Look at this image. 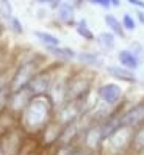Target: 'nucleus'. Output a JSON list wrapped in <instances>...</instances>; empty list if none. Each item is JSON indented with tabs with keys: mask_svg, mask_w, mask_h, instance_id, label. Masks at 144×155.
<instances>
[{
	"mask_svg": "<svg viewBox=\"0 0 144 155\" xmlns=\"http://www.w3.org/2000/svg\"><path fill=\"white\" fill-rule=\"evenodd\" d=\"M106 71V74L113 77L114 80H118V81H124V83H136L138 78H136V74H135V71H130L127 68H124L121 64H110V66H106L105 68Z\"/></svg>",
	"mask_w": 144,
	"mask_h": 155,
	"instance_id": "nucleus-12",
	"label": "nucleus"
},
{
	"mask_svg": "<svg viewBox=\"0 0 144 155\" xmlns=\"http://www.w3.org/2000/svg\"><path fill=\"white\" fill-rule=\"evenodd\" d=\"M6 25H8V28H10V31H11L13 35H16V36H22V35H24V25H22V22H21L19 17L13 16L11 19L6 22Z\"/></svg>",
	"mask_w": 144,
	"mask_h": 155,
	"instance_id": "nucleus-23",
	"label": "nucleus"
},
{
	"mask_svg": "<svg viewBox=\"0 0 144 155\" xmlns=\"http://www.w3.org/2000/svg\"><path fill=\"white\" fill-rule=\"evenodd\" d=\"M19 124V117H17L16 114H13L11 111L5 110L2 114H0V136L5 135L6 132H10L13 129H16Z\"/></svg>",
	"mask_w": 144,
	"mask_h": 155,
	"instance_id": "nucleus-16",
	"label": "nucleus"
},
{
	"mask_svg": "<svg viewBox=\"0 0 144 155\" xmlns=\"http://www.w3.org/2000/svg\"><path fill=\"white\" fill-rule=\"evenodd\" d=\"M129 5L138 8V10H144V0H125Z\"/></svg>",
	"mask_w": 144,
	"mask_h": 155,
	"instance_id": "nucleus-31",
	"label": "nucleus"
},
{
	"mask_svg": "<svg viewBox=\"0 0 144 155\" xmlns=\"http://www.w3.org/2000/svg\"><path fill=\"white\" fill-rule=\"evenodd\" d=\"M55 114V107L49 96H33L30 104L19 116L21 127L31 135H39L41 130L46 127Z\"/></svg>",
	"mask_w": 144,
	"mask_h": 155,
	"instance_id": "nucleus-1",
	"label": "nucleus"
},
{
	"mask_svg": "<svg viewBox=\"0 0 144 155\" xmlns=\"http://www.w3.org/2000/svg\"><path fill=\"white\" fill-rule=\"evenodd\" d=\"M89 155H102V152H100V149H99V150H91Z\"/></svg>",
	"mask_w": 144,
	"mask_h": 155,
	"instance_id": "nucleus-36",
	"label": "nucleus"
},
{
	"mask_svg": "<svg viewBox=\"0 0 144 155\" xmlns=\"http://www.w3.org/2000/svg\"><path fill=\"white\" fill-rule=\"evenodd\" d=\"M144 150V124L133 129L132 135V144H130V153H136Z\"/></svg>",
	"mask_w": 144,
	"mask_h": 155,
	"instance_id": "nucleus-19",
	"label": "nucleus"
},
{
	"mask_svg": "<svg viewBox=\"0 0 144 155\" xmlns=\"http://www.w3.org/2000/svg\"><path fill=\"white\" fill-rule=\"evenodd\" d=\"M41 147H42V143L39 140V135L27 133L24 141H22L19 155H38V152L41 150Z\"/></svg>",
	"mask_w": 144,
	"mask_h": 155,
	"instance_id": "nucleus-13",
	"label": "nucleus"
},
{
	"mask_svg": "<svg viewBox=\"0 0 144 155\" xmlns=\"http://www.w3.org/2000/svg\"><path fill=\"white\" fill-rule=\"evenodd\" d=\"M33 2L39 3V5H49V2H50V0H33Z\"/></svg>",
	"mask_w": 144,
	"mask_h": 155,
	"instance_id": "nucleus-35",
	"label": "nucleus"
},
{
	"mask_svg": "<svg viewBox=\"0 0 144 155\" xmlns=\"http://www.w3.org/2000/svg\"><path fill=\"white\" fill-rule=\"evenodd\" d=\"M97 99L99 102L114 108L124 100V89L119 83L108 81V83H103L97 88Z\"/></svg>",
	"mask_w": 144,
	"mask_h": 155,
	"instance_id": "nucleus-5",
	"label": "nucleus"
},
{
	"mask_svg": "<svg viewBox=\"0 0 144 155\" xmlns=\"http://www.w3.org/2000/svg\"><path fill=\"white\" fill-rule=\"evenodd\" d=\"M74 27H75V31L78 33V36H82L85 41L93 42V41L96 39V35L93 33L91 28H89V25H88L86 19H80V21H77Z\"/></svg>",
	"mask_w": 144,
	"mask_h": 155,
	"instance_id": "nucleus-21",
	"label": "nucleus"
},
{
	"mask_svg": "<svg viewBox=\"0 0 144 155\" xmlns=\"http://www.w3.org/2000/svg\"><path fill=\"white\" fill-rule=\"evenodd\" d=\"M55 19L58 24L66 25V27H74L75 25V6L72 5L69 0H63V2L55 8Z\"/></svg>",
	"mask_w": 144,
	"mask_h": 155,
	"instance_id": "nucleus-9",
	"label": "nucleus"
},
{
	"mask_svg": "<svg viewBox=\"0 0 144 155\" xmlns=\"http://www.w3.org/2000/svg\"><path fill=\"white\" fill-rule=\"evenodd\" d=\"M13 64H14L13 58L8 55V52H6L3 47H0V72H3V71H6V69L13 68Z\"/></svg>",
	"mask_w": 144,
	"mask_h": 155,
	"instance_id": "nucleus-24",
	"label": "nucleus"
},
{
	"mask_svg": "<svg viewBox=\"0 0 144 155\" xmlns=\"http://www.w3.org/2000/svg\"><path fill=\"white\" fill-rule=\"evenodd\" d=\"M61 132H63V125H61L58 121L52 119V121L41 130V133H39V140H41L42 146L58 144L60 136H61Z\"/></svg>",
	"mask_w": 144,
	"mask_h": 155,
	"instance_id": "nucleus-10",
	"label": "nucleus"
},
{
	"mask_svg": "<svg viewBox=\"0 0 144 155\" xmlns=\"http://www.w3.org/2000/svg\"><path fill=\"white\" fill-rule=\"evenodd\" d=\"M129 49H130V50H132L139 60L142 58V55H144V49H142V45H141L138 41H133V42L130 44V47H129Z\"/></svg>",
	"mask_w": 144,
	"mask_h": 155,
	"instance_id": "nucleus-28",
	"label": "nucleus"
},
{
	"mask_svg": "<svg viewBox=\"0 0 144 155\" xmlns=\"http://www.w3.org/2000/svg\"><path fill=\"white\" fill-rule=\"evenodd\" d=\"M58 66H60V63H52V64L44 66L41 71L36 72V75L27 85V88L31 91L33 96H46L49 93L53 80H55Z\"/></svg>",
	"mask_w": 144,
	"mask_h": 155,
	"instance_id": "nucleus-3",
	"label": "nucleus"
},
{
	"mask_svg": "<svg viewBox=\"0 0 144 155\" xmlns=\"http://www.w3.org/2000/svg\"><path fill=\"white\" fill-rule=\"evenodd\" d=\"M46 50L52 58L57 60V63H61V64H70L77 58V52L67 45H50V47H46Z\"/></svg>",
	"mask_w": 144,
	"mask_h": 155,
	"instance_id": "nucleus-11",
	"label": "nucleus"
},
{
	"mask_svg": "<svg viewBox=\"0 0 144 155\" xmlns=\"http://www.w3.org/2000/svg\"><path fill=\"white\" fill-rule=\"evenodd\" d=\"M8 97H10V88H5L0 91V114H2L8 107Z\"/></svg>",
	"mask_w": 144,
	"mask_h": 155,
	"instance_id": "nucleus-27",
	"label": "nucleus"
},
{
	"mask_svg": "<svg viewBox=\"0 0 144 155\" xmlns=\"http://www.w3.org/2000/svg\"><path fill=\"white\" fill-rule=\"evenodd\" d=\"M27 132L21 125L0 136V155H19L22 141Z\"/></svg>",
	"mask_w": 144,
	"mask_h": 155,
	"instance_id": "nucleus-4",
	"label": "nucleus"
},
{
	"mask_svg": "<svg viewBox=\"0 0 144 155\" xmlns=\"http://www.w3.org/2000/svg\"><path fill=\"white\" fill-rule=\"evenodd\" d=\"M38 155H57V144L53 146H42Z\"/></svg>",
	"mask_w": 144,
	"mask_h": 155,
	"instance_id": "nucleus-29",
	"label": "nucleus"
},
{
	"mask_svg": "<svg viewBox=\"0 0 144 155\" xmlns=\"http://www.w3.org/2000/svg\"><path fill=\"white\" fill-rule=\"evenodd\" d=\"M141 124H144V99H141L135 105L125 108L121 113V125L136 129Z\"/></svg>",
	"mask_w": 144,
	"mask_h": 155,
	"instance_id": "nucleus-8",
	"label": "nucleus"
},
{
	"mask_svg": "<svg viewBox=\"0 0 144 155\" xmlns=\"http://www.w3.org/2000/svg\"><path fill=\"white\" fill-rule=\"evenodd\" d=\"M103 21H105V25L108 27V30H110L114 36H118V38H125V33H127V31L124 30L122 22H121L114 14L106 13L105 17H103Z\"/></svg>",
	"mask_w": 144,
	"mask_h": 155,
	"instance_id": "nucleus-18",
	"label": "nucleus"
},
{
	"mask_svg": "<svg viewBox=\"0 0 144 155\" xmlns=\"http://www.w3.org/2000/svg\"><path fill=\"white\" fill-rule=\"evenodd\" d=\"M33 35H34V38L38 39L42 45H44V47H50V45H58V44H61L58 36H55V35L50 33V31L34 30V31H33Z\"/></svg>",
	"mask_w": 144,
	"mask_h": 155,
	"instance_id": "nucleus-20",
	"label": "nucleus"
},
{
	"mask_svg": "<svg viewBox=\"0 0 144 155\" xmlns=\"http://www.w3.org/2000/svg\"><path fill=\"white\" fill-rule=\"evenodd\" d=\"M99 45V49L103 50V52H111L114 50L116 47V36L108 30V31H102V33H99L96 36V39H94Z\"/></svg>",
	"mask_w": 144,
	"mask_h": 155,
	"instance_id": "nucleus-17",
	"label": "nucleus"
},
{
	"mask_svg": "<svg viewBox=\"0 0 144 155\" xmlns=\"http://www.w3.org/2000/svg\"><path fill=\"white\" fill-rule=\"evenodd\" d=\"M110 3H111V8H118L121 5V0H110Z\"/></svg>",
	"mask_w": 144,
	"mask_h": 155,
	"instance_id": "nucleus-34",
	"label": "nucleus"
},
{
	"mask_svg": "<svg viewBox=\"0 0 144 155\" xmlns=\"http://www.w3.org/2000/svg\"><path fill=\"white\" fill-rule=\"evenodd\" d=\"M33 99V94L28 88H21V89H10V97H8V107L6 110L16 114L17 117L21 116V113L25 110V107L30 104V100Z\"/></svg>",
	"mask_w": 144,
	"mask_h": 155,
	"instance_id": "nucleus-7",
	"label": "nucleus"
},
{
	"mask_svg": "<svg viewBox=\"0 0 144 155\" xmlns=\"http://www.w3.org/2000/svg\"><path fill=\"white\" fill-rule=\"evenodd\" d=\"M77 63L78 64H82L85 68H102L103 63H102V58L99 55L97 52H93V50H82L77 53Z\"/></svg>",
	"mask_w": 144,
	"mask_h": 155,
	"instance_id": "nucleus-14",
	"label": "nucleus"
},
{
	"mask_svg": "<svg viewBox=\"0 0 144 155\" xmlns=\"http://www.w3.org/2000/svg\"><path fill=\"white\" fill-rule=\"evenodd\" d=\"M2 31H3V28H2V25H0V36H2Z\"/></svg>",
	"mask_w": 144,
	"mask_h": 155,
	"instance_id": "nucleus-37",
	"label": "nucleus"
},
{
	"mask_svg": "<svg viewBox=\"0 0 144 155\" xmlns=\"http://www.w3.org/2000/svg\"><path fill=\"white\" fill-rule=\"evenodd\" d=\"M69 2L74 5V6H75V10H77V8H82V6L86 3V0H69Z\"/></svg>",
	"mask_w": 144,
	"mask_h": 155,
	"instance_id": "nucleus-33",
	"label": "nucleus"
},
{
	"mask_svg": "<svg viewBox=\"0 0 144 155\" xmlns=\"http://www.w3.org/2000/svg\"><path fill=\"white\" fill-rule=\"evenodd\" d=\"M86 2L93 3V5H97V6H102L103 10H110V8H111L110 0H86Z\"/></svg>",
	"mask_w": 144,
	"mask_h": 155,
	"instance_id": "nucleus-30",
	"label": "nucleus"
},
{
	"mask_svg": "<svg viewBox=\"0 0 144 155\" xmlns=\"http://www.w3.org/2000/svg\"><path fill=\"white\" fill-rule=\"evenodd\" d=\"M14 16V8L10 0H0V19L5 24Z\"/></svg>",
	"mask_w": 144,
	"mask_h": 155,
	"instance_id": "nucleus-22",
	"label": "nucleus"
},
{
	"mask_svg": "<svg viewBox=\"0 0 144 155\" xmlns=\"http://www.w3.org/2000/svg\"><path fill=\"white\" fill-rule=\"evenodd\" d=\"M96 74L88 69L70 71L66 85V100H83L93 91Z\"/></svg>",
	"mask_w": 144,
	"mask_h": 155,
	"instance_id": "nucleus-2",
	"label": "nucleus"
},
{
	"mask_svg": "<svg viewBox=\"0 0 144 155\" xmlns=\"http://www.w3.org/2000/svg\"><path fill=\"white\" fill-rule=\"evenodd\" d=\"M121 22H122V27H124V30H125V31H135V30H136L138 22H136V19H135L132 14L125 13V14L122 16Z\"/></svg>",
	"mask_w": 144,
	"mask_h": 155,
	"instance_id": "nucleus-25",
	"label": "nucleus"
},
{
	"mask_svg": "<svg viewBox=\"0 0 144 155\" xmlns=\"http://www.w3.org/2000/svg\"><path fill=\"white\" fill-rule=\"evenodd\" d=\"M11 74H13V68L6 69V71H3V72H0V91L5 89V88H10Z\"/></svg>",
	"mask_w": 144,
	"mask_h": 155,
	"instance_id": "nucleus-26",
	"label": "nucleus"
},
{
	"mask_svg": "<svg viewBox=\"0 0 144 155\" xmlns=\"http://www.w3.org/2000/svg\"><path fill=\"white\" fill-rule=\"evenodd\" d=\"M118 61H119V64L124 66V68H127L130 71H136L141 64V60L135 55V53L130 50V49H122L118 52Z\"/></svg>",
	"mask_w": 144,
	"mask_h": 155,
	"instance_id": "nucleus-15",
	"label": "nucleus"
},
{
	"mask_svg": "<svg viewBox=\"0 0 144 155\" xmlns=\"http://www.w3.org/2000/svg\"><path fill=\"white\" fill-rule=\"evenodd\" d=\"M83 107L80 102H75V100H66L64 104H61L60 107L55 108V114H53V119L58 121L61 125H66L69 122L77 121L80 116H82Z\"/></svg>",
	"mask_w": 144,
	"mask_h": 155,
	"instance_id": "nucleus-6",
	"label": "nucleus"
},
{
	"mask_svg": "<svg viewBox=\"0 0 144 155\" xmlns=\"http://www.w3.org/2000/svg\"><path fill=\"white\" fill-rule=\"evenodd\" d=\"M136 22L138 24H144V11L138 10V8H136Z\"/></svg>",
	"mask_w": 144,
	"mask_h": 155,
	"instance_id": "nucleus-32",
	"label": "nucleus"
}]
</instances>
